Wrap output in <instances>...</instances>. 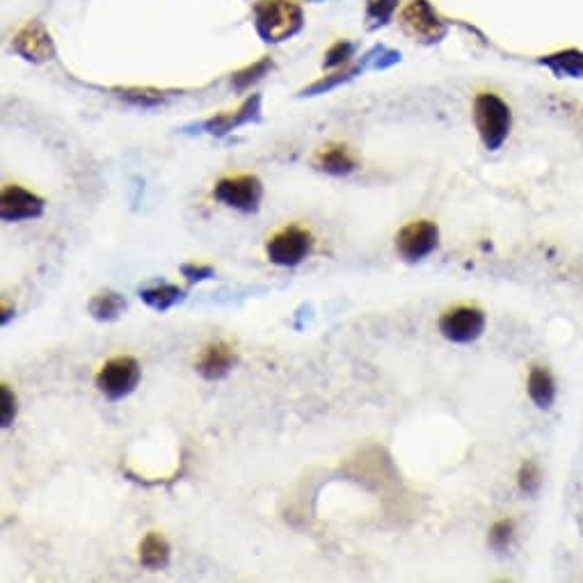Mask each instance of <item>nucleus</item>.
<instances>
[{
    "label": "nucleus",
    "mask_w": 583,
    "mask_h": 583,
    "mask_svg": "<svg viewBox=\"0 0 583 583\" xmlns=\"http://www.w3.org/2000/svg\"><path fill=\"white\" fill-rule=\"evenodd\" d=\"M252 23L266 44L289 42L305 28V12L295 0H257L252 5Z\"/></svg>",
    "instance_id": "1"
},
{
    "label": "nucleus",
    "mask_w": 583,
    "mask_h": 583,
    "mask_svg": "<svg viewBox=\"0 0 583 583\" xmlns=\"http://www.w3.org/2000/svg\"><path fill=\"white\" fill-rule=\"evenodd\" d=\"M474 124L487 151H499L513 129V110L499 94L481 92L474 99Z\"/></svg>",
    "instance_id": "2"
},
{
    "label": "nucleus",
    "mask_w": 583,
    "mask_h": 583,
    "mask_svg": "<svg viewBox=\"0 0 583 583\" xmlns=\"http://www.w3.org/2000/svg\"><path fill=\"white\" fill-rule=\"evenodd\" d=\"M142 369L138 359L129 355H119L108 359L97 373V389L101 391L108 401H124L126 396H131L140 385Z\"/></svg>",
    "instance_id": "3"
},
{
    "label": "nucleus",
    "mask_w": 583,
    "mask_h": 583,
    "mask_svg": "<svg viewBox=\"0 0 583 583\" xmlns=\"http://www.w3.org/2000/svg\"><path fill=\"white\" fill-rule=\"evenodd\" d=\"M401 28L407 37L421 44H437L449 33L446 21L439 17V12L428 0H412L405 7L401 12Z\"/></svg>",
    "instance_id": "4"
},
{
    "label": "nucleus",
    "mask_w": 583,
    "mask_h": 583,
    "mask_svg": "<svg viewBox=\"0 0 583 583\" xmlns=\"http://www.w3.org/2000/svg\"><path fill=\"white\" fill-rule=\"evenodd\" d=\"M311 250H314V236H311V231L298 225L284 227L266 243V254L270 263L282 268L300 266L309 257Z\"/></svg>",
    "instance_id": "5"
},
{
    "label": "nucleus",
    "mask_w": 583,
    "mask_h": 583,
    "mask_svg": "<svg viewBox=\"0 0 583 583\" xmlns=\"http://www.w3.org/2000/svg\"><path fill=\"white\" fill-rule=\"evenodd\" d=\"M213 197L234 211L257 213L263 199V183L259 177H254V174L225 177L215 183Z\"/></svg>",
    "instance_id": "6"
},
{
    "label": "nucleus",
    "mask_w": 583,
    "mask_h": 583,
    "mask_svg": "<svg viewBox=\"0 0 583 583\" xmlns=\"http://www.w3.org/2000/svg\"><path fill=\"white\" fill-rule=\"evenodd\" d=\"M439 332L451 343H474L485 332V314L478 307L460 305L439 318Z\"/></svg>",
    "instance_id": "7"
},
{
    "label": "nucleus",
    "mask_w": 583,
    "mask_h": 583,
    "mask_svg": "<svg viewBox=\"0 0 583 583\" xmlns=\"http://www.w3.org/2000/svg\"><path fill=\"white\" fill-rule=\"evenodd\" d=\"M439 245V229L435 222L419 220L410 222L403 227L396 236V252L401 254V259L407 263H417L430 257Z\"/></svg>",
    "instance_id": "8"
},
{
    "label": "nucleus",
    "mask_w": 583,
    "mask_h": 583,
    "mask_svg": "<svg viewBox=\"0 0 583 583\" xmlns=\"http://www.w3.org/2000/svg\"><path fill=\"white\" fill-rule=\"evenodd\" d=\"M261 119V97L259 94H252L250 99L243 101L241 108L229 110V113H220L206 119L202 124L186 126V129H199V133H209L215 138H225L231 131L241 129V126L254 124Z\"/></svg>",
    "instance_id": "9"
},
{
    "label": "nucleus",
    "mask_w": 583,
    "mask_h": 583,
    "mask_svg": "<svg viewBox=\"0 0 583 583\" xmlns=\"http://www.w3.org/2000/svg\"><path fill=\"white\" fill-rule=\"evenodd\" d=\"M12 51L26 62L42 65V62H49L55 55L53 37L42 21H30L14 37Z\"/></svg>",
    "instance_id": "10"
},
{
    "label": "nucleus",
    "mask_w": 583,
    "mask_h": 583,
    "mask_svg": "<svg viewBox=\"0 0 583 583\" xmlns=\"http://www.w3.org/2000/svg\"><path fill=\"white\" fill-rule=\"evenodd\" d=\"M46 202L21 186H7L0 195V218L5 222L37 220L44 215Z\"/></svg>",
    "instance_id": "11"
},
{
    "label": "nucleus",
    "mask_w": 583,
    "mask_h": 583,
    "mask_svg": "<svg viewBox=\"0 0 583 583\" xmlns=\"http://www.w3.org/2000/svg\"><path fill=\"white\" fill-rule=\"evenodd\" d=\"M234 366H236V353L227 341H211L209 346L202 348V353H199L195 362L197 373L202 375L204 380H211V382L227 378Z\"/></svg>",
    "instance_id": "12"
},
{
    "label": "nucleus",
    "mask_w": 583,
    "mask_h": 583,
    "mask_svg": "<svg viewBox=\"0 0 583 583\" xmlns=\"http://www.w3.org/2000/svg\"><path fill=\"white\" fill-rule=\"evenodd\" d=\"M311 165H314L318 172L330 174V177H348V174H353L357 170V158L346 145L330 142V145L316 151L314 158H311Z\"/></svg>",
    "instance_id": "13"
},
{
    "label": "nucleus",
    "mask_w": 583,
    "mask_h": 583,
    "mask_svg": "<svg viewBox=\"0 0 583 583\" xmlns=\"http://www.w3.org/2000/svg\"><path fill=\"white\" fill-rule=\"evenodd\" d=\"M170 545H167V540L163 538L161 533L156 531H149L145 538L140 542V565L145 567V570L151 572H158V570H165L167 563H170Z\"/></svg>",
    "instance_id": "14"
},
{
    "label": "nucleus",
    "mask_w": 583,
    "mask_h": 583,
    "mask_svg": "<svg viewBox=\"0 0 583 583\" xmlns=\"http://www.w3.org/2000/svg\"><path fill=\"white\" fill-rule=\"evenodd\" d=\"M526 389H529L531 401L540 407V410H549L556 401V380L547 369L542 366H533L529 373V382H526Z\"/></svg>",
    "instance_id": "15"
},
{
    "label": "nucleus",
    "mask_w": 583,
    "mask_h": 583,
    "mask_svg": "<svg viewBox=\"0 0 583 583\" xmlns=\"http://www.w3.org/2000/svg\"><path fill=\"white\" fill-rule=\"evenodd\" d=\"M542 65L558 78H583V51L567 49L551 53L542 58Z\"/></svg>",
    "instance_id": "16"
},
{
    "label": "nucleus",
    "mask_w": 583,
    "mask_h": 583,
    "mask_svg": "<svg viewBox=\"0 0 583 583\" xmlns=\"http://www.w3.org/2000/svg\"><path fill=\"white\" fill-rule=\"evenodd\" d=\"M183 298H186V291L174 284H158L140 291V300L154 311H161V314L163 311H170L174 305H179Z\"/></svg>",
    "instance_id": "17"
},
{
    "label": "nucleus",
    "mask_w": 583,
    "mask_h": 583,
    "mask_svg": "<svg viewBox=\"0 0 583 583\" xmlns=\"http://www.w3.org/2000/svg\"><path fill=\"white\" fill-rule=\"evenodd\" d=\"M126 300L117 291H101L90 302V314L101 323H113L124 314Z\"/></svg>",
    "instance_id": "18"
},
{
    "label": "nucleus",
    "mask_w": 583,
    "mask_h": 583,
    "mask_svg": "<svg viewBox=\"0 0 583 583\" xmlns=\"http://www.w3.org/2000/svg\"><path fill=\"white\" fill-rule=\"evenodd\" d=\"M364 69H369V65H366V60L362 62V65H355V67H346V69H341V71H334V74L318 78L316 83H311L309 87H305V90H302L300 97H318V94L332 92L334 87H339V85H343V83L353 81V78L362 74Z\"/></svg>",
    "instance_id": "19"
},
{
    "label": "nucleus",
    "mask_w": 583,
    "mask_h": 583,
    "mask_svg": "<svg viewBox=\"0 0 583 583\" xmlns=\"http://www.w3.org/2000/svg\"><path fill=\"white\" fill-rule=\"evenodd\" d=\"M270 71H273V60L261 58L257 62H252V65H247L245 69L236 71V74L231 76V87H234L236 92L250 90L254 83H259L263 76L270 74Z\"/></svg>",
    "instance_id": "20"
},
{
    "label": "nucleus",
    "mask_w": 583,
    "mask_h": 583,
    "mask_svg": "<svg viewBox=\"0 0 583 583\" xmlns=\"http://www.w3.org/2000/svg\"><path fill=\"white\" fill-rule=\"evenodd\" d=\"M119 99H124L126 103L138 108H158L165 103V94L158 90H151V87H124V90H115Z\"/></svg>",
    "instance_id": "21"
},
{
    "label": "nucleus",
    "mask_w": 583,
    "mask_h": 583,
    "mask_svg": "<svg viewBox=\"0 0 583 583\" xmlns=\"http://www.w3.org/2000/svg\"><path fill=\"white\" fill-rule=\"evenodd\" d=\"M401 0H366V21L369 28H385L389 21H394Z\"/></svg>",
    "instance_id": "22"
},
{
    "label": "nucleus",
    "mask_w": 583,
    "mask_h": 583,
    "mask_svg": "<svg viewBox=\"0 0 583 583\" xmlns=\"http://www.w3.org/2000/svg\"><path fill=\"white\" fill-rule=\"evenodd\" d=\"M355 53H357L355 42H350V39H339V42H334L330 49L325 51L323 67L325 69H343L346 65H350V60L355 58Z\"/></svg>",
    "instance_id": "23"
},
{
    "label": "nucleus",
    "mask_w": 583,
    "mask_h": 583,
    "mask_svg": "<svg viewBox=\"0 0 583 583\" xmlns=\"http://www.w3.org/2000/svg\"><path fill=\"white\" fill-rule=\"evenodd\" d=\"M513 538H515L513 519H499V522L492 524L490 535H487V545L503 554V551H508V547L513 545Z\"/></svg>",
    "instance_id": "24"
},
{
    "label": "nucleus",
    "mask_w": 583,
    "mask_h": 583,
    "mask_svg": "<svg viewBox=\"0 0 583 583\" xmlns=\"http://www.w3.org/2000/svg\"><path fill=\"white\" fill-rule=\"evenodd\" d=\"M517 485H519V490H522L524 494H529V497H533V494L540 492V487H542V471H540L538 465H535L533 460H526L524 465L519 467Z\"/></svg>",
    "instance_id": "25"
},
{
    "label": "nucleus",
    "mask_w": 583,
    "mask_h": 583,
    "mask_svg": "<svg viewBox=\"0 0 583 583\" xmlns=\"http://www.w3.org/2000/svg\"><path fill=\"white\" fill-rule=\"evenodd\" d=\"M0 403H3V412H0V426L10 428L14 419H17V396L7 385H0Z\"/></svg>",
    "instance_id": "26"
},
{
    "label": "nucleus",
    "mask_w": 583,
    "mask_h": 583,
    "mask_svg": "<svg viewBox=\"0 0 583 583\" xmlns=\"http://www.w3.org/2000/svg\"><path fill=\"white\" fill-rule=\"evenodd\" d=\"M181 275L188 279L190 284H199L206 282V279L215 277V270L211 266H197V263H183L181 266Z\"/></svg>",
    "instance_id": "27"
},
{
    "label": "nucleus",
    "mask_w": 583,
    "mask_h": 583,
    "mask_svg": "<svg viewBox=\"0 0 583 583\" xmlns=\"http://www.w3.org/2000/svg\"><path fill=\"white\" fill-rule=\"evenodd\" d=\"M311 3H321V0H311Z\"/></svg>",
    "instance_id": "28"
}]
</instances>
